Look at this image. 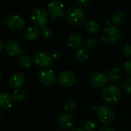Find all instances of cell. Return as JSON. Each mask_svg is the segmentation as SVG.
Instances as JSON below:
<instances>
[{
  "instance_id": "obj_1",
  "label": "cell",
  "mask_w": 131,
  "mask_h": 131,
  "mask_svg": "<svg viewBox=\"0 0 131 131\" xmlns=\"http://www.w3.org/2000/svg\"><path fill=\"white\" fill-rule=\"evenodd\" d=\"M121 38V30L114 25L105 28L101 35V41L106 45H114L117 44Z\"/></svg>"
},
{
  "instance_id": "obj_2",
  "label": "cell",
  "mask_w": 131,
  "mask_h": 131,
  "mask_svg": "<svg viewBox=\"0 0 131 131\" xmlns=\"http://www.w3.org/2000/svg\"><path fill=\"white\" fill-rule=\"evenodd\" d=\"M101 97L107 104L117 105L121 100V91L116 85L109 84L103 88Z\"/></svg>"
},
{
  "instance_id": "obj_3",
  "label": "cell",
  "mask_w": 131,
  "mask_h": 131,
  "mask_svg": "<svg viewBox=\"0 0 131 131\" xmlns=\"http://www.w3.org/2000/svg\"><path fill=\"white\" fill-rule=\"evenodd\" d=\"M97 115L99 121L104 125L113 124L116 119L114 109L110 105H101L97 108Z\"/></svg>"
},
{
  "instance_id": "obj_4",
  "label": "cell",
  "mask_w": 131,
  "mask_h": 131,
  "mask_svg": "<svg viewBox=\"0 0 131 131\" xmlns=\"http://www.w3.org/2000/svg\"><path fill=\"white\" fill-rule=\"evenodd\" d=\"M66 18L72 25L79 26L84 22L85 14L80 8L77 6H71L66 12Z\"/></svg>"
},
{
  "instance_id": "obj_5",
  "label": "cell",
  "mask_w": 131,
  "mask_h": 131,
  "mask_svg": "<svg viewBox=\"0 0 131 131\" xmlns=\"http://www.w3.org/2000/svg\"><path fill=\"white\" fill-rule=\"evenodd\" d=\"M31 21L37 27H44L48 21V14L41 7L35 8L31 12Z\"/></svg>"
},
{
  "instance_id": "obj_6",
  "label": "cell",
  "mask_w": 131,
  "mask_h": 131,
  "mask_svg": "<svg viewBox=\"0 0 131 131\" xmlns=\"http://www.w3.org/2000/svg\"><path fill=\"white\" fill-rule=\"evenodd\" d=\"M48 10L52 18H59L64 15V5L61 0H52L48 5Z\"/></svg>"
},
{
  "instance_id": "obj_7",
  "label": "cell",
  "mask_w": 131,
  "mask_h": 131,
  "mask_svg": "<svg viewBox=\"0 0 131 131\" xmlns=\"http://www.w3.org/2000/svg\"><path fill=\"white\" fill-rule=\"evenodd\" d=\"M38 79L42 84L45 86H51L54 84L56 81V75L52 70L45 68L38 71Z\"/></svg>"
},
{
  "instance_id": "obj_8",
  "label": "cell",
  "mask_w": 131,
  "mask_h": 131,
  "mask_svg": "<svg viewBox=\"0 0 131 131\" xmlns=\"http://www.w3.org/2000/svg\"><path fill=\"white\" fill-rule=\"evenodd\" d=\"M34 61L38 67L48 68L53 64L54 58L52 55L47 51H38L35 54Z\"/></svg>"
},
{
  "instance_id": "obj_9",
  "label": "cell",
  "mask_w": 131,
  "mask_h": 131,
  "mask_svg": "<svg viewBox=\"0 0 131 131\" xmlns=\"http://www.w3.org/2000/svg\"><path fill=\"white\" fill-rule=\"evenodd\" d=\"M58 83L64 88H70L76 83L75 74L70 71H64L58 75Z\"/></svg>"
},
{
  "instance_id": "obj_10",
  "label": "cell",
  "mask_w": 131,
  "mask_h": 131,
  "mask_svg": "<svg viewBox=\"0 0 131 131\" xmlns=\"http://www.w3.org/2000/svg\"><path fill=\"white\" fill-rule=\"evenodd\" d=\"M5 23L7 26L12 31H20L24 28L25 25L24 19L18 15H9L7 18Z\"/></svg>"
},
{
  "instance_id": "obj_11",
  "label": "cell",
  "mask_w": 131,
  "mask_h": 131,
  "mask_svg": "<svg viewBox=\"0 0 131 131\" xmlns=\"http://www.w3.org/2000/svg\"><path fill=\"white\" fill-rule=\"evenodd\" d=\"M90 83L96 88H104L108 83V76L104 73H95L91 76Z\"/></svg>"
},
{
  "instance_id": "obj_12",
  "label": "cell",
  "mask_w": 131,
  "mask_h": 131,
  "mask_svg": "<svg viewBox=\"0 0 131 131\" xmlns=\"http://www.w3.org/2000/svg\"><path fill=\"white\" fill-rule=\"evenodd\" d=\"M74 123H75V120L74 116L69 113L62 114L59 117L58 121V126L62 130H65L71 129L74 125Z\"/></svg>"
},
{
  "instance_id": "obj_13",
  "label": "cell",
  "mask_w": 131,
  "mask_h": 131,
  "mask_svg": "<svg viewBox=\"0 0 131 131\" xmlns=\"http://www.w3.org/2000/svg\"><path fill=\"white\" fill-rule=\"evenodd\" d=\"M5 51L7 54L12 58L17 57L21 53V48L19 43L15 40H9L6 43Z\"/></svg>"
},
{
  "instance_id": "obj_14",
  "label": "cell",
  "mask_w": 131,
  "mask_h": 131,
  "mask_svg": "<svg viewBox=\"0 0 131 131\" xmlns=\"http://www.w3.org/2000/svg\"><path fill=\"white\" fill-rule=\"evenodd\" d=\"M25 82V77L23 74L18 72L11 76L8 81V84L10 88H13L14 90L18 89L21 88Z\"/></svg>"
},
{
  "instance_id": "obj_15",
  "label": "cell",
  "mask_w": 131,
  "mask_h": 131,
  "mask_svg": "<svg viewBox=\"0 0 131 131\" xmlns=\"http://www.w3.org/2000/svg\"><path fill=\"white\" fill-rule=\"evenodd\" d=\"M107 76L114 84L120 83L123 78V72L118 67H114L107 71Z\"/></svg>"
},
{
  "instance_id": "obj_16",
  "label": "cell",
  "mask_w": 131,
  "mask_h": 131,
  "mask_svg": "<svg viewBox=\"0 0 131 131\" xmlns=\"http://www.w3.org/2000/svg\"><path fill=\"white\" fill-rule=\"evenodd\" d=\"M14 99L13 97L7 93V92H2L0 93V107L4 109L11 108L13 105Z\"/></svg>"
},
{
  "instance_id": "obj_17",
  "label": "cell",
  "mask_w": 131,
  "mask_h": 131,
  "mask_svg": "<svg viewBox=\"0 0 131 131\" xmlns=\"http://www.w3.org/2000/svg\"><path fill=\"white\" fill-rule=\"evenodd\" d=\"M83 41V37L79 33H73L70 35L68 40V45L71 48H78Z\"/></svg>"
},
{
  "instance_id": "obj_18",
  "label": "cell",
  "mask_w": 131,
  "mask_h": 131,
  "mask_svg": "<svg viewBox=\"0 0 131 131\" xmlns=\"http://www.w3.org/2000/svg\"><path fill=\"white\" fill-rule=\"evenodd\" d=\"M74 58L79 63H84L89 58V51L87 48L81 47L76 50L74 53Z\"/></svg>"
},
{
  "instance_id": "obj_19",
  "label": "cell",
  "mask_w": 131,
  "mask_h": 131,
  "mask_svg": "<svg viewBox=\"0 0 131 131\" xmlns=\"http://www.w3.org/2000/svg\"><path fill=\"white\" fill-rule=\"evenodd\" d=\"M24 38L29 41H32L37 39V38L39 35V31L38 29L35 26H31L27 28L23 33Z\"/></svg>"
},
{
  "instance_id": "obj_20",
  "label": "cell",
  "mask_w": 131,
  "mask_h": 131,
  "mask_svg": "<svg viewBox=\"0 0 131 131\" xmlns=\"http://www.w3.org/2000/svg\"><path fill=\"white\" fill-rule=\"evenodd\" d=\"M127 15L122 10L116 11L112 15V21L117 25H124L127 21Z\"/></svg>"
},
{
  "instance_id": "obj_21",
  "label": "cell",
  "mask_w": 131,
  "mask_h": 131,
  "mask_svg": "<svg viewBox=\"0 0 131 131\" xmlns=\"http://www.w3.org/2000/svg\"><path fill=\"white\" fill-rule=\"evenodd\" d=\"M84 27H85L86 30L91 34L97 33L101 29V25H100L99 22L94 19L88 20L84 24Z\"/></svg>"
},
{
  "instance_id": "obj_22",
  "label": "cell",
  "mask_w": 131,
  "mask_h": 131,
  "mask_svg": "<svg viewBox=\"0 0 131 131\" xmlns=\"http://www.w3.org/2000/svg\"><path fill=\"white\" fill-rule=\"evenodd\" d=\"M19 64L25 69H29L33 65L32 58L28 54H22L19 58Z\"/></svg>"
},
{
  "instance_id": "obj_23",
  "label": "cell",
  "mask_w": 131,
  "mask_h": 131,
  "mask_svg": "<svg viewBox=\"0 0 131 131\" xmlns=\"http://www.w3.org/2000/svg\"><path fill=\"white\" fill-rule=\"evenodd\" d=\"M12 97L15 101L22 102L26 99V94L24 91H22L21 89H15L13 92Z\"/></svg>"
},
{
  "instance_id": "obj_24",
  "label": "cell",
  "mask_w": 131,
  "mask_h": 131,
  "mask_svg": "<svg viewBox=\"0 0 131 131\" xmlns=\"http://www.w3.org/2000/svg\"><path fill=\"white\" fill-rule=\"evenodd\" d=\"M76 102L73 100H68L65 101L64 108L66 111L68 112H72L75 110L76 108Z\"/></svg>"
},
{
  "instance_id": "obj_25",
  "label": "cell",
  "mask_w": 131,
  "mask_h": 131,
  "mask_svg": "<svg viewBox=\"0 0 131 131\" xmlns=\"http://www.w3.org/2000/svg\"><path fill=\"white\" fill-rule=\"evenodd\" d=\"M96 124L92 120H88L84 124V130L85 131H93L95 129Z\"/></svg>"
},
{
  "instance_id": "obj_26",
  "label": "cell",
  "mask_w": 131,
  "mask_h": 131,
  "mask_svg": "<svg viewBox=\"0 0 131 131\" xmlns=\"http://www.w3.org/2000/svg\"><path fill=\"white\" fill-rule=\"evenodd\" d=\"M41 35L44 38H49L52 36V30L51 28L48 26L42 27L41 29Z\"/></svg>"
},
{
  "instance_id": "obj_27",
  "label": "cell",
  "mask_w": 131,
  "mask_h": 131,
  "mask_svg": "<svg viewBox=\"0 0 131 131\" xmlns=\"http://www.w3.org/2000/svg\"><path fill=\"white\" fill-rule=\"evenodd\" d=\"M124 89L125 92L131 95V77H129L124 82Z\"/></svg>"
},
{
  "instance_id": "obj_28",
  "label": "cell",
  "mask_w": 131,
  "mask_h": 131,
  "mask_svg": "<svg viewBox=\"0 0 131 131\" xmlns=\"http://www.w3.org/2000/svg\"><path fill=\"white\" fill-rule=\"evenodd\" d=\"M96 45V39L94 38H89L85 41V46L87 48L92 49Z\"/></svg>"
},
{
  "instance_id": "obj_29",
  "label": "cell",
  "mask_w": 131,
  "mask_h": 131,
  "mask_svg": "<svg viewBox=\"0 0 131 131\" xmlns=\"http://www.w3.org/2000/svg\"><path fill=\"white\" fill-rule=\"evenodd\" d=\"M123 54L127 58L131 59V45H126L124 46L123 50H122Z\"/></svg>"
},
{
  "instance_id": "obj_30",
  "label": "cell",
  "mask_w": 131,
  "mask_h": 131,
  "mask_svg": "<svg viewBox=\"0 0 131 131\" xmlns=\"http://www.w3.org/2000/svg\"><path fill=\"white\" fill-rule=\"evenodd\" d=\"M124 71L126 74L131 75V59L127 61L124 64Z\"/></svg>"
},
{
  "instance_id": "obj_31",
  "label": "cell",
  "mask_w": 131,
  "mask_h": 131,
  "mask_svg": "<svg viewBox=\"0 0 131 131\" xmlns=\"http://www.w3.org/2000/svg\"><path fill=\"white\" fill-rule=\"evenodd\" d=\"M76 4L81 7H86L89 5L91 0H74Z\"/></svg>"
},
{
  "instance_id": "obj_32",
  "label": "cell",
  "mask_w": 131,
  "mask_h": 131,
  "mask_svg": "<svg viewBox=\"0 0 131 131\" xmlns=\"http://www.w3.org/2000/svg\"><path fill=\"white\" fill-rule=\"evenodd\" d=\"M99 131H116V130L110 125H104L101 127Z\"/></svg>"
},
{
  "instance_id": "obj_33",
  "label": "cell",
  "mask_w": 131,
  "mask_h": 131,
  "mask_svg": "<svg viewBox=\"0 0 131 131\" xmlns=\"http://www.w3.org/2000/svg\"><path fill=\"white\" fill-rule=\"evenodd\" d=\"M5 48V44H4V41H2V39L0 38V53H2V51H3Z\"/></svg>"
},
{
  "instance_id": "obj_34",
  "label": "cell",
  "mask_w": 131,
  "mask_h": 131,
  "mask_svg": "<svg viewBox=\"0 0 131 131\" xmlns=\"http://www.w3.org/2000/svg\"><path fill=\"white\" fill-rule=\"evenodd\" d=\"M60 53L58 52V51H55V52H54V54H52V57H53V58H58L59 57H60Z\"/></svg>"
},
{
  "instance_id": "obj_35",
  "label": "cell",
  "mask_w": 131,
  "mask_h": 131,
  "mask_svg": "<svg viewBox=\"0 0 131 131\" xmlns=\"http://www.w3.org/2000/svg\"><path fill=\"white\" fill-rule=\"evenodd\" d=\"M71 131H85L84 129L82 128H80V127H75V128H73L72 130H71Z\"/></svg>"
},
{
  "instance_id": "obj_36",
  "label": "cell",
  "mask_w": 131,
  "mask_h": 131,
  "mask_svg": "<svg viewBox=\"0 0 131 131\" xmlns=\"http://www.w3.org/2000/svg\"><path fill=\"white\" fill-rule=\"evenodd\" d=\"M2 108L0 107V117H1V116H2Z\"/></svg>"
},
{
  "instance_id": "obj_37",
  "label": "cell",
  "mask_w": 131,
  "mask_h": 131,
  "mask_svg": "<svg viewBox=\"0 0 131 131\" xmlns=\"http://www.w3.org/2000/svg\"><path fill=\"white\" fill-rule=\"evenodd\" d=\"M1 77H2V74H1V71H0V81H1Z\"/></svg>"
},
{
  "instance_id": "obj_38",
  "label": "cell",
  "mask_w": 131,
  "mask_h": 131,
  "mask_svg": "<svg viewBox=\"0 0 131 131\" xmlns=\"http://www.w3.org/2000/svg\"><path fill=\"white\" fill-rule=\"evenodd\" d=\"M57 131H61V130H57Z\"/></svg>"
}]
</instances>
